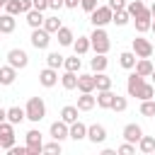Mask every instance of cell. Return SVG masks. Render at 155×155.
<instances>
[{"instance_id": "cell-1", "label": "cell", "mask_w": 155, "mask_h": 155, "mask_svg": "<svg viewBox=\"0 0 155 155\" xmlns=\"http://www.w3.org/2000/svg\"><path fill=\"white\" fill-rule=\"evenodd\" d=\"M24 111H27V121L39 124V121L46 116V104H44V99H41V97H29V99H27Z\"/></svg>"}, {"instance_id": "cell-2", "label": "cell", "mask_w": 155, "mask_h": 155, "mask_svg": "<svg viewBox=\"0 0 155 155\" xmlns=\"http://www.w3.org/2000/svg\"><path fill=\"white\" fill-rule=\"evenodd\" d=\"M90 44H92L94 53H109V48H111V41H109V34L104 31V27H94V31L90 34Z\"/></svg>"}, {"instance_id": "cell-3", "label": "cell", "mask_w": 155, "mask_h": 155, "mask_svg": "<svg viewBox=\"0 0 155 155\" xmlns=\"http://www.w3.org/2000/svg\"><path fill=\"white\" fill-rule=\"evenodd\" d=\"M111 17H114V10H111L109 5H97V7L90 12L92 27H107V24L111 22Z\"/></svg>"}, {"instance_id": "cell-4", "label": "cell", "mask_w": 155, "mask_h": 155, "mask_svg": "<svg viewBox=\"0 0 155 155\" xmlns=\"http://www.w3.org/2000/svg\"><path fill=\"white\" fill-rule=\"evenodd\" d=\"M29 41H31V46H34L36 51H46L48 44H51V31H46L44 27H36V29H31Z\"/></svg>"}, {"instance_id": "cell-5", "label": "cell", "mask_w": 155, "mask_h": 155, "mask_svg": "<svg viewBox=\"0 0 155 155\" xmlns=\"http://www.w3.org/2000/svg\"><path fill=\"white\" fill-rule=\"evenodd\" d=\"M131 51H133L138 58H150V56H153V44H150V39H145V36H136L133 44H131Z\"/></svg>"}, {"instance_id": "cell-6", "label": "cell", "mask_w": 155, "mask_h": 155, "mask_svg": "<svg viewBox=\"0 0 155 155\" xmlns=\"http://www.w3.org/2000/svg\"><path fill=\"white\" fill-rule=\"evenodd\" d=\"M7 63H10L12 68L22 70V68L29 65V56H27L24 48H10V51H7Z\"/></svg>"}, {"instance_id": "cell-7", "label": "cell", "mask_w": 155, "mask_h": 155, "mask_svg": "<svg viewBox=\"0 0 155 155\" xmlns=\"http://www.w3.org/2000/svg\"><path fill=\"white\" fill-rule=\"evenodd\" d=\"M48 136L53 138V140H65V138H70V124H65L63 119H58V121H53L51 124V128H48Z\"/></svg>"}, {"instance_id": "cell-8", "label": "cell", "mask_w": 155, "mask_h": 155, "mask_svg": "<svg viewBox=\"0 0 155 155\" xmlns=\"http://www.w3.org/2000/svg\"><path fill=\"white\" fill-rule=\"evenodd\" d=\"M0 145H2V150H10L15 145V124H10V121L0 124Z\"/></svg>"}, {"instance_id": "cell-9", "label": "cell", "mask_w": 155, "mask_h": 155, "mask_svg": "<svg viewBox=\"0 0 155 155\" xmlns=\"http://www.w3.org/2000/svg\"><path fill=\"white\" fill-rule=\"evenodd\" d=\"M133 24H136V31L138 34H145L150 27H153V15H150V7H145L140 15L133 17Z\"/></svg>"}, {"instance_id": "cell-10", "label": "cell", "mask_w": 155, "mask_h": 155, "mask_svg": "<svg viewBox=\"0 0 155 155\" xmlns=\"http://www.w3.org/2000/svg\"><path fill=\"white\" fill-rule=\"evenodd\" d=\"M34 5H31V0H7V5H5V12H10V15H27L29 10H31Z\"/></svg>"}, {"instance_id": "cell-11", "label": "cell", "mask_w": 155, "mask_h": 155, "mask_svg": "<svg viewBox=\"0 0 155 155\" xmlns=\"http://www.w3.org/2000/svg\"><path fill=\"white\" fill-rule=\"evenodd\" d=\"M143 85H145V78L133 70V73L128 75V80H126V92H128V97H138V92H140Z\"/></svg>"}, {"instance_id": "cell-12", "label": "cell", "mask_w": 155, "mask_h": 155, "mask_svg": "<svg viewBox=\"0 0 155 155\" xmlns=\"http://www.w3.org/2000/svg\"><path fill=\"white\" fill-rule=\"evenodd\" d=\"M78 90L80 92H94L97 90L94 73H78Z\"/></svg>"}, {"instance_id": "cell-13", "label": "cell", "mask_w": 155, "mask_h": 155, "mask_svg": "<svg viewBox=\"0 0 155 155\" xmlns=\"http://www.w3.org/2000/svg\"><path fill=\"white\" fill-rule=\"evenodd\" d=\"M87 140L90 143H104L107 140V128L102 126V124H92V126H87Z\"/></svg>"}, {"instance_id": "cell-14", "label": "cell", "mask_w": 155, "mask_h": 155, "mask_svg": "<svg viewBox=\"0 0 155 155\" xmlns=\"http://www.w3.org/2000/svg\"><path fill=\"white\" fill-rule=\"evenodd\" d=\"M121 136H124V140H128V143H136V145H138V140L143 138V128H140L138 124H126V126H124V131H121Z\"/></svg>"}, {"instance_id": "cell-15", "label": "cell", "mask_w": 155, "mask_h": 155, "mask_svg": "<svg viewBox=\"0 0 155 155\" xmlns=\"http://www.w3.org/2000/svg\"><path fill=\"white\" fill-rule=\"evenodd\" d=\"M39 82H41L44 87H53V85L58 82V70H56V68H48V65H46V68H44V70L39 73Z\"/></svg>"}, {"instance_id": "cell-16", "label": "cell", "mask_w": 155, "mask_h": 155, "mask_svg": "<svg viewBox=\"0 0 155 155\" xmlns=\"http://www.w3.org/2000/svg\"><path fill=\"white\" fill-rule=\"evenodd\" d=\"M94 104H97V97L92 92H80V97H78V109L80 111H92Z\"/></svg>"}, {"instance_id": "cell-17", "label": "cell", "mask_w": 155, "mask_h": 155, "mask_svg": "<svg viewBox=\"0 0 155 155\" xmlns=\"http://www.w3.org/2000/svg\"><path fill=\"white\" fill-rule=\"evenodd\" d=\"M114 97H116V92H111V90H97V107H102V109H111Z\"/></svg>"}, {"instance_id": "cell-18", "label": "cell", "mask_w": 155, "mask_h": 155, "mask_svg": "<svg viewBox=\"0 0 155 155\" xmlns=\"http://www.w3.org/2000/svg\"><path fill=\"white\" fill-rule=\"evenodd\" d=\"M107 65H109L107 53H94V58H90V68H92V73H104Z\"/></svg>"}, {"instance_id": "cell-19", "label": "cell", "mask_w": 155, "mask_h": 155, "mask_svg": "<svg viewBox=\"0 0 155 155\" xmlns=\"http://www.w3.org/2000/svg\"><path fill=\"white\" fill-rule=\"evenodd\" d=\"M15 80H17V68H12L10 63L0 65V85H12Z\"/></svg>"}, {"instance_id": "cell-20", "label": "cell", "mask_w": 155, "mask_h": 155, "mask_svg": "<svg viewBox=\"0 0 155 155\" xmlns=\"http://www.w3.org/2000/svg\"><path fill=\"white\" fill-rule=\"evenodd\" d=\"M15 27H17L15 15L2 12V15H0V31H2V34H12V31H15Z\"/></svg>"}, {"instance_id": "cell-21", "label": "cell", "mask_w": 155, "mask_h": 155, "mask_svg": "<svg viewBox=\"0 0 155 155\" xmlns=\"http://www.w3.org/2000/svg\"><path fill=\"white\" fill-rule=\"evenodd\" d=\"M44 12L41 10H36V7H31L29 12H27V24L31 27V29H36V27H44Z\"/></svg>"}, {"instance_id": "cell-22", "label": "cell", "mask_w": 155, "mask_h": 155, "mask_svg": "<svg viewBox=\"0 0 155 155\" xmlns=\"http://www.w3.org/2000/svg\"><path fill=\"white\" fill-rule=\"evenodd\" d=\"M56 39H58V44H61V46H73L75 34H73V29H70V27H61V29L56 31Z\"/></svg>"}, {"instance_id": "cell-23", "label": "cell", "mask_w": 155, "mask_h": 155, "mask_svg": "<svg viewBox=\"0 0 155 155\" xmlns=\"http://www.w3.org/2000/svg\"><path fill=\"white\" fill-rule=\"evenodd\" d=\"M153 68H155V65H153V61H150V58H138V61H136V68H133V70H136L138 75H143V78H150Z\"/></svg>"}, {"instance_id": "cell-24", "label": "cell", "mask_w": 155, "mask_h": 155, "mask_svg": "<svg viewBox=\"0 0 155 155\" xmlns=\"http://www.w3.org/2000/svg\"><path fill=\"white\" fill-rule=\"evenodd\" d=\"M78 114H80L78 104H65V107L61 109V119H63L65 124H73V121H78Z\"/></svg>"}, {"instance_id": "cell-25", "label": "cell", "mask_w": 155, "mask_h": 155, "mask_svg": "<svg viewBox=\"0 0 155 155\" xmlns=\"http://www.w3.org/2000/svg\"><path fill=\"white\" fill-rule=\"evenodd\" d=\"M70 138H73V140H82V138H87V126H85L80 119L70 124Z\"/></svg>"}, {"instance_id": "cell-26", "label": "cell", "mask_w": 155, "mask_h": 155, "mask_svg": "<svg viewBox=\"0 0 155 155\" xmlns=\"http://www.w3.org/2000/svg\"><path fill=\"white\" fill-rule=\"evenodd\" d=\"M90 48H92V44H90V36H78V39L73 41V51H75L78 56H85Z\"/></svg>"}, {"instance_id": "cell-27", "label": "cell", "mask_w": 155, "mask_h": 155, "mask_svg": "<svg viewBox=\"0 0 155 155\" xmlns=\"http://www.w3.org/2000/svg\"><path fill=\"white\" fill-rule=\"evenodd\" d=\"M136 61H138V56H136L133 51H124V53L119 56V65L126 68V70H133V68H136Z\"/></svg>"}, {"instance_id": "cell-28", "label": "cell", "mask_w": 155, "mask_h": 155, "mask_svg": "<svg viewBox=\"0 0 155 155\" xmlns=\"http://www.w3.org/2000/svg\"><path fill=\"white\" fill-rule=\"evenodd\" d=\"M24 119H27V111H24L22 107H10V109H7V121H10V124L17 126V124H22Z\"/></svg>"}, {"instance_id": "cell-29", "label": "cell", "mask_w": 155, "mask_h": 155, "mask_svg": "<svg viewBox=\"0 0 155 155\" xmlns=\"http://www.w3.org/2000/svg\"><path fill=\"white\" fill-rule=\"evenodd\" d=\"M61 85H63L65 90H78V73L65 70V73L61 75Z\"/></svg>"}, {"instance_id": "cell-30", "label": "cell", "mask_w": 155, "mask_h": 155, "mask_svg": "<svg viewBox=\"0 0 155 155\" xmlns=\"http://www.w3.org/2000/svg\"><path fill=\"white\" fill-rule=\"evenodd\" d=\"M138 150L145 153V155L155 153V136H143V138L138 140Z\"/></svg>"}, {"instance_id": "cell-31", "label": "cell", "mask_w": 155, "mask_h": 155, "mask_svg": "<svg viewBox=\"0 0 155 155\" xmlns=\"http://www.w3.org/2000/svg\"><path fill=\"white\" fill-rule=\"evenodd\" d=\"M63 68H65V70H73V73H80V68H82V61H80V56H78V53L68 56V58L63 61Z\"/></svg>"}, {"instance_id": "cell-32", "label": "cell", "mask_w": 155, "mask_h": 155, "mask_svg": "<svg viewBox=\"0 0 155 155\" xmlns=\"http://www.w3.org/2000/svg\"><path fill=\"white\" fill-rule=\"evenodd\" d=\"M63 61H65V56H61L58 51H51V53L46 56V65H48V68H56V70L63 68Z\"/></svg>"}, {"instance_id": "cell-33", "label": "cell", "mask_w": 155, "mask_h": 155, "mask_svg": "<svg viewBox=\"0 0 155 155\" xmlns=\"http://www.w3.org/2000/svg\"><path fill=\"white\" fill-rule=\"evenodd\" d=\"M94 82H97V90H111L114 85V80L107 73H94Z\"/></svg>"}, {"instance_id": "cell-34", "label": "cell", "mask_w": 155, "mask_h": 155, "mask_svg": "<svg viewBox=\"0 0 155 155\" xmlns=\"http://www.w3.org/2000/svg\"><path fill=\"white\" fill-rule=\"evenodd\" d=\"M111 22H114L116 27H126V24L131 22V15H128V10H116V12H114V17H111Z\"/></svg>"}, {"instance_id": "cell-35", "label": "cell", "mask_w": 155, "mask_h": 155, "mask_svg": "<svg viewBox=\"0 0 155 155\" xmlns=\"http://www.w3.org/2000/svg\"><path fill=\"white\" fill-rule=\"evenodd\" d=\"M61 27H63V24H61L58 15H51V17H46V19H44V29H46V31H51V34H56Z\"/></svg>"}, {"instance_id": "cell-36", "label": "cell", "mask_w": 155, "mask_h": 155, "mask_svg": "<svg viewBox=\"0 0 155 155\" xmlns=\"http://www.w3.org/2000/svg\"><path fill=\"white\" fill-rule=\"evenodd\" d=\"M126 10H128V15H131V19H133L136 15H140V12L145 10V5H143V0H131V2H126Z\"/></svg>"}, {"instance_id": "cell-37", "label": "cell", "mask_w": 155, "mask_h": 155, "mask_svg": "<svg viewBox=\"0 0 155 155\" xmlns=\"http://www.w3.org/2000/svg\"><path fill=\"white\" fill-rule=\"evenodd\" d=\"M138 99L143 102V99H155V85L153 82H145L143 87H140V92H138Z\"/></svg>"}, {"instance_id": "cell-38", "label": "cell", "mask_w": 155, "mask_h": 155, "mask_svg": "<svg viewBox=\"0 0 155 155\" xmlns=\"http://www.w3.org/2000/svg\"><path fill=\"white\" fill-rule=\"evenodd\" d=\"M24 138H27V145H41V131L39 128H29L24 133Z\"/></svg>"}, {"instance_id": "cell-39", "label": "cell", "mask_w": 155, "mask_h": 155, "mask_svg": "<svg viewBox=\"0 0 155 155\" xmlns=\"http://www.w3.org/2000/svg\"><path fill=\"white\" fill-rule=\"evenodd\" d=\"M140 116H155V99H143L140 102Z\"/></svg>"}, {"instance_id": "cell-40", "label": "cell", "mask_w": 155, "mask_h": 155, "mask_svg": "<svg viewBox=\"0 0 155 155\" xmlns=\"http://www.w3.org/2000/svg\"><path fill=\"white\" fill-rule=\"evenodd\" d=\"M126 107H128V99L121 97V94H116V97H114V104H111V111L121 114V111H126Z\"/></svg>"}, {"instance_id": "cell-41", "label": "cell", "mask_w": 155, "mask_h": 155, "mask_svg": "<svg viewBox=\"0 0 155 155\" xmlns=\"http://www.w3.org/2000/svg\"><path fill=\"white\" fill-rule=\"evenodd\" d=\"M116 153H119V155H133V153H136V143H128V140H126L124 145L116 148Z\"/></svg>"}, {"instance_id": "cell-42", "label": "cell", "mask_w": 155, "mask_h": 155, "mask_svg": "<svg viewBox=\"0 0 155 155\" xmlns=\"http://www.w3.org/2000/svg\"><path fill=\"white\" fill-rule=\"evenodd\" d=\"M44 153H61V140H51L44 145Z\"/></svg>"}, {"instance_id": "cell-43", "label": "cell", "mask_w": 155, "mask_h": 155, "mask_svg": "<svg viewBox=\"0 0 155 155\" xmlns=\"http://www.w3.org/2000/svg\"><path fill=\"white\" fill-rule=\"evenodd\" d=\"M97 5H99L97 0H80V7H82L85 12H92V10L97 7Z\"/></svg>"}, {"instance_id": "cell-44", "label": "cell", "mask_w": 155, "mask_h": 155, "mask_svg": "<svg viewBox=\"0 0 155 155\" xmlns=\"http://www.w3.org/2000/svg\"><path fill=\"white\" fill-rule=\"evenodd\" d=\"M107 5H109L114 12H116V10H126V0H109Z\"/></svg>"}, {"instance_id": "cell-45", "label": "cell", "mask_w": 155, "mask_h": 155, "mask_svg": "<svg viewBox=\"0 0 155 155\" xmlns=\"http://www.w3.org/2000/svg\"><path fill=\"white\" fill-rule=\"evenodd\" d=\"M39 153H44V143L41 145H27V155H39Z\"/></svg>"}, {"instance_id": "cell-46", "label": "cell", "mask_w": 155, "mask_h": 155, "mask_svg": "<svg viewBox=\"0 0 155 155\" xmlns=\"http://www.w3.org/2000/svg\"><path fill=\"white\" fill-rule=\"evenodd\" d=\"M7 153H10V155H27V145H24V148H22V145H19V148H17V145H12Z\"/></svg>"}, {"instance_id": "cell-47", "label": "cell", "mask_w": 155, "mask_h": 155, "mask_svg": "<svg viewBox=\"0 0 155 155\" xmlns=\"http://www.w3.org/2000/svg\"><path fill=\"white\" fill-rule=\"evenodd\" d=\"M31 5H34L36 10H41V12L48 10V0H31Z\"/></svg>"}, {"instance_id": "cell-48", "label": "cell", "mask_w": 155, "mask_h": 155, "mask_svg": "<svg viewBox=\"0 0 155 155\" xmlns=\"http://www.w3.org/2000/svg\"><path fill=\"white\" fill-rule=\"evenodd\" d=\"M65 7V0H48V10H61Z\"/></svg>"}, {"instance_id": "cell-49", "label": "cell", "mask_w": 155, "mask_h": 155, "mask_svg": "<svg viewBox=\"0 0 155 155\" xmlns=\"http://www.w3.org/2000/svg\"><path fill=\"white\" fill-rule=\"evenodd\" d=\"M80 5V0H65V7H70V10H75Z\"/></svg>"}, {"instance_id": "cell-50", "label": "cell", "mask_w": 155, "mask_h": 155, "mask_svg": "<svg viewBox=\"0 0 155 155\" xmlns=\"http://www.w3.org/2000/svg\"><path fill=\"white\" fill-rule=\"evenodd\" d=\"M2 121H7V109L0 107V124H2Z\"/></svg>"}, {"instance_id": "cell-51", "label": "cell", "mask_w": 155, "mask_h": 155, "mask_svg": "<svg viewBox=\"0 0 155 155\" xmlns=\"http://www.w3.org/2000/svg\"><path fill=\"white\" fill-rule=\"evenodd\" d=\"M102 155H116V150H111V148H104V150H102Z\"/></svg>"}, {"instance_id": "cell-52", "label": "cell", "mask_w": 155, "mask_h": 155, "mask_svg": "<svg viewBox=\"0 0 155 155\" xmlns=\"http://www.w3.org/2000/svg\"><path fill=\"white\" fill-rule=\"evenodd\" d=\"M150 15H153V19H155V0H153V5H150Z\"/></svg>"}, {"instance_id": "cell-53", "label": "cell", "mask_w": 155, "mask_h": 155, "mask_svg": "<svg viewBox=\"0 0 155 155\" xmlns=\"http://www.w3.org/2000/svg\"><path fill=\"white\" fill-rule=\"evenodd\" d=\"M150 78H153V85H155V68H153V73H150Z\"/></svg>"}, {"instance_id": "cell-54", "label": "cell", "mask_w": 155, "mask_h": 155, "mask_svg": "<svg viewBox=\"0 0 155 155\" xmlns=\"http://www.w3.org/2000/svg\"><path fill=\"white\" fill-rule=\"evenodd\" d=\"M5 5H7V0H0V10H2V7H5Z\"/></svg>"}, {"instance_id": "cell-55", "label": "cell", "mask_w": 155, "mask_h": 155, "mask_svg": "<svg viewBox=\"0 0 155 155\" xmlns=\"http://www.w3.org/2000/svg\"><path fill=\"white\" fill-rule=\"evenodd\" d=\"M150 29H153V34H155V19H153V27H150Z\"/></svg>"}, {"instance_id": "cell-56", "label": "cell", "mask_w": 155, "mask_h": 155, "mask_svg": "<svg viewBox=\"0 0 155 155\" xmlns=\"http://www.w3.org/2000/svg\"><path fill=\"white\" fill-rule=\"evenodd\" d=\"M0 41H2V31H0Z\"/></svg>"}, {"instance_id": "cell-57", "label": "cell", "mask_w": 155, "mask_h": 155, "mask_svg": "<svg viewBox=\"0 0 155 155\" xmlns=\"http://www.w3.org/2000/svg\"><path fill=\"white\" fill-rule=\"evenodd\" d=\"M0 150H2V145H0Z\"/></svg>"}]
</instances>
